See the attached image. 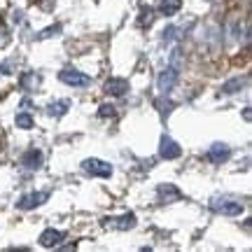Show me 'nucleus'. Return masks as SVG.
Returning a JSON list of instances; mask_svg holds the SVG:
<instances>
[{"label": "nucleus", "mask_w": 252, "mask_h": 252, "mask_svg": "<svg viewBox=\"0 0 252 252\" xmlns=\"http://www.w3.org/2000/svg\"><path fill=\"white\" fill-rule=\"evenodd\" d=\"M82 171L94 178H110L112 175V166L103 159H84L82 161Z\"/></svg>", "instance_id": "obj_1"}, {"label": "nucleus", "mask_w": 252, "mask_h": 252, "mask_svg": "<svg viewBox=\"0 0 252 252\" xmlns=\"http://www.w3.org/2000/svg\"><path fill=\"white\" fill-rule=\"evenodd\" d=\"M213 210L215 213H220V215H229V217H234V215H241L243 213V203L241 201H234V198H215L213 201Z\"/></svg>", "instance_id": "obj_2"}, {"label": "nucleus", "mask_w": 252, "mask_h": 252, "mask_svg": "<svg viewBox=\"0 0 252 252\" xmlns=\"http://www.w3.org/2000/svg\"><path fill=\"white\" fill-rule=\"evenodd\" d=\"M59 80H61L63 84H68V87H89L91 84L89 75L75 70V68H63V70L59 72Z\"/></svg>", "instance_id": "obj_3"}, {"label": "nucleus", "mask_w": 252, "mask_h": 252, "mask_svg": "<svg viewBox=\"0 0 252 252\" xmlns=\"http://www.w3.org/2000/svg\"><path fill=\"white\" fill-rule=\"evenodd\" d=\"M103 226L105 229H117V231H128L135 226V215L133 213H126L122 217H105L103 220Z\"/></svg>", "instance_id": "obj_4"}, {"label": "nucleus", "mask_w": 252, "mask_h": 252, "mask_svg": "<svg viewBox=\"0 0 252 252\" xmlns=\"http://www.w3.org/2000/svg\"><path fill=\"white\" fill-rule=\"evenodd\" d=\"M180 154H182L180 145L175 143L173 138H168V135H163V138H161V143H159V157H161V159H166V161H171V159H178Z\"/></svg>", "instance_id": "obj_5"}, {"label": "nucleus", "mask_w": 252, "mask_h": 252, "mask_svg": "<svg viewBox=\"0 0 252 252\" xmlns=\"http://www.w3.org/2000/svg\"><path fill=\"white\" fill-rule=\"evenodd\" d=\"M178 77H180V70H175V68H166V70L159 75V80H157V87H159V91H161L163 96L168 94V91L175 87V82H178Z\"/></svg>", "instance_id": "obj_6"}, {"label": "nucleus", "mask_w": 252, "mask_h": 252, "mask_svg": "<svg viewBox=\"0 0 252 252\" xmlns=\"http://www.w3.org/2000/svg\"><path fill=\"white\" fill-rule=\"evenodd\" d=\"M47 198H49V194H47V191H37V194H26V196L19 198L17 208H19V210H33V208L42 206Z\"/></svg>", "instance_id": "obj_7"}, {"label": "nucleus", "mask_w": 252, "mask_h": 252, "mask_svg": "<svg viewBox=\"0 0 252 252\" xmlns=\"http://www.w3.org/2000/svg\"><path fill=\"white\" fill-rule=\"evenodd\" d=\"M157 196H159V203H173V201H180L182 198V191L175 185H159L157 187Z\"/></svg>", "instance_id": "obj_8"}, {"label": "nucleus", "mask_w": 252, "mask_h": 252, "mask_svg": "<svg viewBox=\"0 0 252 252\" xmlns=\"http://www.w3.org/2000/svg\"><path fill=\"white\" fill-rule=\"evenodd\" d=\"M63 238H65V234L59 231V229H45L40 234V245L42 248H59L63 243Z\"/></svg>", "instance_id": "obj_9"}, {"label": "nucleus", "mask_w": 252, "mask_h": 252, "mask_svg": "<svg viewBox=\"0 0 252 252\" xmlns=\"http://www.w3.org/2000/svg\"><path fill=\"white\" fill-rule=\"evenodd\" d=\"M206 157H208V161H213V163H222V161H226V159L231 157V150H229L226 145H222V143H215L213 147H208Z\"/></svg>", "instance_id": "obj_10"}, {"label": "nucleus", "mask_w": 252, "mask_h": 252, "mask_svg": "<svg viewBox=\"0 0 252 252\" xmlns=\"http://www.w3.org/2000/svg\"><path fill=\"white\" fill-rule=\"evenodd\" d=\"M126 91H128V82L124 77H112L105 82V94H110V96H124Z\"/></svg>", "instance_id": "obj_11"}, {"label": "nucleus", "mask_w": 252, "mask_h": 252, "mask_svg": "<svg viewBox=\"0 0 252 252\" xmlns=\"http://www.w3.org/2000/svg\"><path fill=\"white\" fill-rule=\"evenodd\" d=\"M21 163L26 166L28 171H35V168H40V163H42V152H37V150H28V152L24 154Z\"/></svg>", "instance_id": "obj_12"}, {"label": "nucleus", "mask_w": 252, "mask_h": 252, "mask_svg": "<svg viewBox=\"0 0 252 252\" xmlns=\"http://www.w3.org/2000/svg\"><path fill=\"white\" fill-rule=\"evenodd\" d=\"M245 84H248V77H234V80H229V82H224V84H222V94H226V96L238 94Z\"/></svg>", "instance_id": "obj_13"}, {"label": "nucleus", "mask_w": 252, "mask_h": 252, "mask_svg": "<svg viewBox=\"0 0 252 252\" xmlns=\"http://www.w3.org/2000/svg\"><path fill=\"white\" fill-rule=\"evenodd\" d=\"M40 82H42V77H40L37 72H24V77H21V89L35 91L37 87H40Z\"/></svg>", "instance_id": "obj_14"}, {"label": "nucleus", "mask_w": 252, "mask_h": 252, "mask_svg": "<svg viewBox=\"0 0 252 252\" xmlns=\"http://www.w3.org/2000/svg\"><path fill=\"white\" fill-rule=\"evenodd\" d=\"M182 7V0H161V5H159V12H161L163 17H173V14H178Z\"/></svg>", "instance_id": "obj_15"}, {"label": "nucleus", "mask_w": 252, "mask_h": 252, "mask_svg": "<svg viewBox=\"0 0 252 252\" xmlns=\"http://www.w3.org/2000/svg\"><path fill=\"white\" fill-rule=\"evenodd\" d=\"M68 108H70V100H59V103H52V105L47 108V112H49L52 117H63V115L68 112Z\"/></svg>", "instance_id": "obj_16"}, {"label": "nucleus", "mask_w": 252, "mask_h": 252, "mask_svg": "<svg viewBox=\"0 0 252 252\" xmlns=\"http://www.w3.org/2000/svg\"><path fill=\"white\" fill-rule=\"evenodd\" d=\"M14 122H17V126H19V128H24V131H28V128H33V117H31L28 112H19Z\"/></svg>", "instance_id": "obj_17"}, {"label": "nucleus", "mask_w": 252, "mask_h": 252, "mask_svg": "<svg viewBox=\"0 0 252 252\" xmlns=\"http://www.w3.org/2000/svg\"><path fill=\"white\" fill-rule=\"evenodd\" d=\"M154 105L159 108V115H161L163 119L168 117V115H171V112H173V108H175V103H173V100H157Z\"/></svg>", "instance_id": "obj_18"}, {"label": "nucleus", "mask_w": 252, "mask_h": 252, "mask_svg": "<svg viewBox=\"0 0 252 252\" xmlns=\"http://www.w3.org/2000/svg\"><path fill=\"white\" fill-rule=\"evenodd\" d=\"M152 21H154V9L152 7H143L140 19H138V26H150Z\"/></svg>", "instance_id": "obj_19"}, {"label": "nucleus", "mask_w": 252, "mask_h": 252, "mask_svg": "<svg viewBox=\"0 0 252 252\" xmlns=\"http://www.w3.org/2000/svg\"><path fill=\"white\" fill-rule=\"evenodd\" d=\"M171 68H175V70H182V52L175 47L173 49V54H171V63H168Z\"/></svg>", "instance_id": "obj_20"}, {"label": "nucleus", "mask_w": 252, "mask_h": 252, "mask_svg": "<svg viewBox=\"0 0 252 252\" xmlns=\"http://www.w3.org/2000/svg\"><path fill=\"white\" fill-rule=\"evenodd\" d=\"M61 33V26H49V28H45L42 33H40V40H45V37H54V35H59Z\"/></svg>", "instance_id": "obj_21"}, {"label": "nucleus", "mask_w": 252, "mask_h": 252, "mask_svg": "<svg viewBox=\"0 0 252 252\" xmlns=\"http://www.w3.org/2000/svg\"><path fill=\"white\" fill-rule=\"evenodd\" d=\"M98 115L100 117H115V105H110V103H103L98 108Z\"/></svg>", "instance_id": "obj_22"}, {"label": "nucleus", "mask_w": 252, "mask_h": 252, "mask_svg": "<svg viewBox=\"0 0 252 252\" xmlns=\"http://www.w3.org/2000/svg\"><path fill=\"white\" fill-rule=\"evenodd\" d=\"M7 42H9V35H7V28L0 24V49L2 47H7Z\"/></svg>", "instance_id": "obj_23"}, {"label": "nucleus", "mask_w": 252, "mask_h": 252, "mask_svg": "<svg viewBox=\"0 0 252 252\" xmlns=\"http://www.w3.org/2000/svg\"><path fill=\"white\" fill-rule=\"evenodd\" d=\"M37 2H40V7L47 9V12H49V9H54V0H37Z\"/></svg>", "instance_id": "obj_24"}, {"label": "nucleus", "mask_w": 252, "mask_h": 252, "mask_svg": "<svg viewBox=\"0 0 252 252\" xmlns=\"http://www.w3.org/2000/svg\"><path fill=\"white\" fill-rule=\"evenodd\" d=\"M0 72L2 75H12V63H0Z\"/></svg>", "instance_id": "obj_25"}, {"label": "nucleus", "mask_w": 252, "mask_h": 252, "mask_svg": "<svg viewBox=\"0 0 252 252\" xmlns=\"http://www.w3.org/2000/svg\"><path fill=\"white\" fill-rule=\"evenodd\" d=\"M12 21H14V24H21V21H24V14H21V12H14Z\"/></svg>", "instance_id": "obj_26"}, {"label": "nucleus", "mask_w": 252, "mask_h": 252, "mask_svg": "<svg viewBox=\"0 0 252 252\" xmlns=\"http://www.w3.org/2000/svg\"><path fill=\"white\" fill-rule=\"evenodd\" d=\"M243 117H245V122H250V117H252V115H250V108H245V112H243Z\"/></svg>", "instance_id": "obj_27"}]
</instances>
